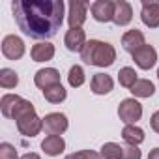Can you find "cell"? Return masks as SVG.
Wrapping results in <instances>:
<instances>
[{"label": "cell", "mask_w": 159, "mask_h": 159, "mask_svg": "<svg viewBox=\"0 0 159 159\" xmlns=\"http://www.w3.org/2000/svg\"><path fill=\"white\" fill-rule=\"evenodd\" d=\"M11 11L23 34L34 39H51L64 23L62 0H13Z\"/></svg>", "instance_id": "1"}, {"label": "cell", "mask_w": 159, "mask_h": 159, "mask_svg": "<svg viewBox=\"0 0 159 159\" xmlns=\"http://www.w3.org/2000/svg\"><path fill=\"white\" fill-rule=\"evenodd\" d=\"M81 58L90 64V66H98V67H109L114 64L116 60V49L107 43V41H99V39H90L86 43V47L81 52Z\"/></svg>", "instance_id": "2"}, {"label": "cell", "mask_w": 159, "mask_h": 159, "mask_svg": "<svg viewBox=\"0 0 159 159\" xmlns=\"http://www.w3.org/2000/svg\"><path fill=\"white\" fill-rule=\"evenodd\" d=\"M118 116L125 125H135L142 118V105L135 98H127L118 107Z\"/></svg>", "instance_id": "3"}, {"label": "cell", "mask_w": 159, "mask_h": 159, "mask_svg": "<svg viewBox=\"0 0 159 159\" xmlns=\"http://www.w3.org/2000/svg\"><path fill=\"white\" fill-rule=\"evenodd\" d=\"M88 8H90V4L86 0H71L69 2V13H67L69 28H81L84 25Z\"/></svg>", "instance_id": "4"}, {"label": "cell", "mask_w": 159, "mask_h": 159, "mask_svg": "<svg viewBox=\"0 0 159 159\" xmlns=\"http://www.w3.org/2000/svg\"><path fill=\"white\" fill-rule=\"evenodd\" d=\"M2 54L8 58V60H19L23 58L25 54V41L15 36V34H10L2 39Z\"/></svg>", "instance_id": "5"}, {"label": "cell", "mask_w": 159, "mask_h": 159, "mask_svg": "<svg viewBox=\"0 0 159 159\" xmlns=\"http://www.w3.org/2000/svg\"><path fill=\"white\" fill-rule=\"evenodd\" d=\"M67 127H69L67 116L62 112H51L43 118V129L49 135H62L67 131Z\"/></svg>", "instance_id": "6"}, {"label": "cell", "mask_w": 159, "mask_h": 159, "mask_svg": "<svg viewBox=\"0 0 159 159\" xmlns=\"http://www.w3.org/2000/svg\"><path fill=\"white\" fill-rule=\"evenodd\" d=\"M114 8H116V2H111V0H96L94 4H90L92 17L98 23L112 21L114 19Z\"/></svg>", "instance_id": "7"}, {"label": "cell", "mask_w": 159, "mask_h": 159, "mask_svg": "<svg viewBox=\"0 0 159 159\" xmlns=\"http://www.w3.org/2000/svg\"><path fill=\"white\" fill-rule=\"evenodd\" d=\"M17 129H19L21 135L32 139V137H36V135L41 133V129H43V118H39V116L34 112V114H30V116L19 120V122H17Z\"/></svg>", "instance_id": "8"}, {"label": "cell", "mask_w": 159, "mask_h": 159, "mask_svg": "<svg viewBox=\"0 0 159 159\" xmlns=\"http://www.w3.org/2000/svg\"><path fill=\"white\" fill-rule=\"evenodd\" d=\"M34 83H36L38 88L47 90V88H51V86H54V84H60V73H58V69H54V67H43V69L36 71Z\"/></svg>", "instance_id": "9"}, {"label": "cell", "mask_w": 159, "mask_h": 159, "mask_svg": "<svg viewBox=\"0 0 159 159\" xmlns=\"http://www.w3.org/2000/svg\"><path fill=\"white\" fill-rule=\"evenodd\" d=\"M64 43L67 47V51L71 52H83V49L86 47V34L83 28H69L66 32V38H64Z\"/></svg>", "instance_id": "10"}, {"label": "cell", "mask_w": 159, "mask_h": 159, "mask_svg": "<svg viewBox=\"0 0 159 159\" xmlns=\"http://www.w3.org/2000/svg\"><path fill=\"white\" fill-rule=\"evenodd\" d=\"M133 60L140 69H152L157 62V51L152 45H142L139 51L133 52Z\"/></svg>", "instance_id": "11"}, {"label": "cell", "mask_w": 159, "mask_h": 159, "mask_svg": "<svg viewBox=\"0 0 159 159\" xmlns=\"http://www.w3.org/2000/svg\"><path fill=\"white\" fill-rule=\"evenodd\" d=\"M140 19L148 28H157L159 26V2L152 0H142V11Z\"/></svg>", "instance_id": "12"}, {"label": "cell", "mask_w": 159, "mask_h": 159, "mask_svg": "<svg viewBox=\"0 0 159 159\" xmlns=\"http://www.w3.org/2000/svg\"><path fill=\"white\" fill-rule=\"evenodd\" d=\"M142 45H146L144 43V34L140 32V30H137V28H133V30H127L124 36H122V47L127 51V52H135V51H139Z\"/></svg>", "instance_id": "13"}, {"label": "cell", "mask_w": 159, "mask_h": 159, "mask_svg": "<svg viewBox=\"0 0 159 159\" xmlns=\"http://www.w3.org/2000/svg\"><path fill=\"white\" fill-rule=\"evenodd\" d=\"M114 83H112V79L111 75H105V73H96L92 77V83H90V90L98 96H105L112 90Z\"/></svg>", "instance_id": "14"}, {"label": "cell", "mask_w": 159, "mask_h": 159, "mask_svg": "<svg viewBox=\"0 0 159 159\" xmlns=\"http://www.w3.org/2000/svg\"><path fill=\"white\" fill-rule=\"evenodd\" d=\"M41 150H43L47 155L56 157V155H60V153L66 150V142H64V139H62L60 135H49V137L43 139Z\"/></svg>", "instance_id": "15"}, {"label": "cell", "mask_w": 159, "mask_h": 159, "mask_svg": "<svg viewBox=\"0 0 159 159\" xmlns=\"http://www.w3.org/2000/svg\"><path fill=\"white\" fill-rule=\"evenodd\" d=\"M133 19V8L129 2H125V0H118L116 2V8H114V23L118 26H125L129 25Z\"/></svg>", "instance_id": "16"}, {"label": "cell", "mask_w": 159, "mask_h": 159, "mask_svg": "<svg viewBox=\"0 0 159 159\" xmlns=\"http://www.w3.org/2000/svg\"><path fill=\"white\" fill-rule=\"evenodd\" d=\"M30 56H32L34 62H49L54 56V45L52 43H47V41L45 43H38V45L32 47Z\"/></svg>", "instance_id": "17"}, {"label": "cell", "mask_w": 159, "mask_h": 159, "mask_svg": "<svg viewBox=\"0 0 159 159\" xmlns=\"http://www.w3.org/2000/svg\"><path fill=\"white\" fill-rule=\"evenodd\" d=\"M129 92L135 96V98H150L155 94V86L152 81H148V79H139V81L129 88Z\"/></svg>", "instance_id": "18"}, {"label": "cell", "mask_w": 159, "mask_h": 159, "mask_svg": "<svg viewBox=\"0 0 159 159\" xmlns=\"http://www.w3.org/2000/svg\"><path fill=\"white\" fill-rule=\"evenodd\" d=\"M122 139L129 146H139L140 142H144V131L137 125H125L122 129Z\"/></svg>", "instance_id": "19"}, {"label": "cell", "mask_w": 159, "mask_h": 159, "mask_svg": "<svg viewBox=\"0 0 159 159\" xmlns=\"http://www.w3.org/2000/svg\"><path fill=\"white\" fill-rule=\"evenodd\" d=\"M21 99L23 98L17 96V94H6V96H2V99H0V111H2V114L6 118H11V112H13V109L17 107V103Z\"/></svg>", "instance_id": "20"}, {"label": "cell", "mask_w": 159, "mask_h": 159, "mask_svg": "<svg viewBox=\"0 0 159 159\" xmlns=\"http://www.w3.org/2000/svg\"><path fill=\"white\" fill-rule=\"evenodd\" d=\"M17 84H19V75L13 69H10V67L0 69V86L10 90V88H15Z\"/></svg>", "instance_id": "21"}, {"label": "cell", "mask_w": 159, "mask_h": 159, "mask_svg": "<svg viewBox=\"0 0 159 159\" xmlns=\"http://www.w3.org/2000/svg\"><path fill=\"white\" fill-rule=\"evenodd\" d=\"M43 98L49 101V103H62L66 98H67V92L62 84H54L47 90H43Z\"/></svg>", "instance_id": "22"}, {"label": "cell", "mask_w": 159, "mask_h": 159, "mask_svg": "<svg viewBox=\"0 0 159 159\" xmlns=\"http://www.w3.org/2000/svg\"><path fill=\"white\" fill-rule=\"evenodd\" d=\"M101 159H122L124 157V148L116 142H105L99 152Z\"/></svg>", "instance_id": "23"}, {"label": "cell", "mask_w": 159, "mask_h": 159, "mask_svg": "<svg viewBox=\"0 0 159 159\" xmlns=\"http://www.w3.org/2000/svg\"><path fill=\"white\" fill-rule=\"evenodd\" d=\"M34 112H36L34 105H32L30 101H26V99H21V101L17 103V107L13 109L11 118H13L15 122H19V120H23V118H26V116H30V114H34Z\"/></svg>", "instance_id": "24"}, {"label": "cell", "mask_w": 159, "mask_h": 159, "mask_svg": "<svg viewBox=\"0 0 159 159\" xmlns=\"http://www.w3.org/2000/svg\"><path fill=\"white\" fill-rule=\"evenodd\" d=\"M118 81H120V84H122L124 88H131V86L139 81L137 71H135L133 67H129V66L122 67V69H120V73H118Z\"/></svg>", "instance_id": "25"}, {"label": "cell", "mask_w": 159, "mask_h": 159, "mask_svg": "<svg viewBox=\"0 0 159 159\" xmlns=\"http://www.w3.org/2000/svg\"><path fill=\"white\" fill-rule=\"evenodd\" d=\"M84 81H86L84 69H83L81 66H73V67L69 69V75H67V83H69V86L79 88V86L84 84Z\"/></svg>", "instance_id": "26"}, {"label": "cell", "mask_w": 159, "mask_h": 159, "mask_svg": "<svg viewBox=\"0 0 159 159\" xmlns=\"http://www.w3.org/2000/svg\"><path fill=\"white\" fill-rule=\"evenodd\" d=\"M64 159H101V155L94 150H81V152H73L66 155Z\"/></svg>", "instance_id": "27"}, {"label": "cell", "mask_w": 159, "mask_h": 159, "mask_svg": "<svg viewBox=\"0 0 159 159\" xmlns=\"http://www.w3.org/2000/svg\"><path fill=\"white\" fill-rule=\"evenodd\" d=\"M0 159H19L15 146H11L10 142H2L0 144Z\"/></svg>", "instance_id": "28"}, {"label": "cell", "mask_w": 159, "mask_h": 159, "mask_svg": "<svg viewBox=\"0 0 159 159\" xmlns=\"http://www.w3.org/2000/svg\"><path fill=\"white\" fill-rule=\"evenodd\" d=\"M142 157V153H140V150L137 148V146H125L124 148V157L122 159H140Z\"/></svg>", "instance_id": "29"}, {"label": "cell", "mask_w": 159, "mask_h": 159, "mask_svg": "<svg viewBox=\"0 0 159 159\" xmlns=\"http://www.w3.org/2000/svg\"><path fill=\"white\" fill-rule=\"evenodd\" d=\"M150 125H152V129H153L155 133H159V111H155V112L152 114V118H150Z\"/></svg>", "instance_id": "30"}, {"label": "cell", "mask_w": 159, "mask_h": 159, "mask_svg": "<svg viewBox=\"0 0 159 159\" xmlns=\"http://www.w3.org/2000/svg\"><path fill=\"white\" fill-rule=\"evenodd\" d=\"M21 159H41V157H39L38 153H34V152H28V153H25Z\"/></svg>", "instance_id": "31"}, {"label": "cell", "mask_w": 159, "mask_h": 159, "mask_svg": "<svg viewBox=\"0 0 159 159\" xmlns=\"http://www.w3.org/2000/svg\"><path fill=\"white\" fill-rule=\"evenodd\" d=\"M148 159H159V148H153V150L148 153Z\"/></svg>", "instance_id": "32"}, {"label": "cell", "mask_w": 159, "mask_h": 159, "mask_svg": "<svg viewBox=\"0 0 159 159\" xmlns=\"http://www.w3.org/2000/svg\"><path fill=\"white\" fill-rule=\"evenodd\" d=\"M157 79H159V69H157Z\"/></svg>", "instance_id": "33"}]
</instances>
